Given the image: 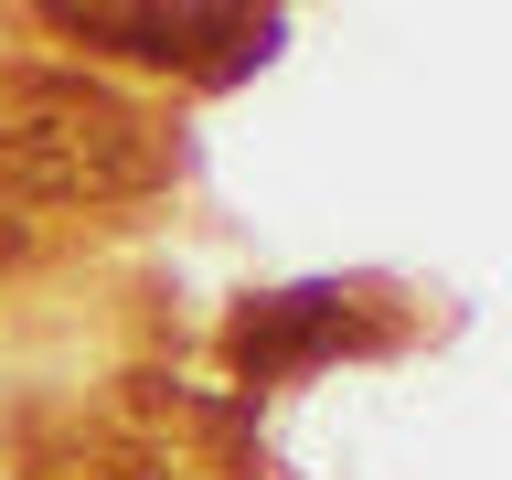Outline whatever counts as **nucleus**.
<instances>
[{
	"label": "nucleus",
	"mask_w": 512,
	"mask_h": 480,
	"mask_svg": "<svg viewBox=\"0 0 512 480\" xmlns=\"http://www.w3.org/2000/svg\"><path fill=\"white\" fill-rule=\"evenodd\" d=\"M171 182V128L75 64H0V214H107Z\"/></svg>",
	"instance_id": "nucleus-1"
},
{
	"label": "nucleus",
	"mask_w": 512,
	"mask_h": 480,
	"mask_svg": "<svg viewBox=\"0 0 512 480\" xmlns=\"http://www.w3.org/2000/svg\"><path fill=\"white\" fill-rule=\"evenodd\" d=\"M43 22L75 32V43H107V54H139V64H182V75H246L278 43L267 11H203V0H171V11L160 0H54Z\"/></svg>",
	"instance_id": "nucleus-2"
},
{
	"label": "nucleus",
	"mask_w": 512,
	"mask_h": 480,
	"mask_svg": "<svg viewBox=\"0 0 512 480\" xmlns=\"http://www.w3.org/2000/svg\"><path fill=\"white\" fill-rule=\"evenodd\" d=\"M331 342H352L342 288H278V299H246L235 331H224V352H235V374H246V384L299 374V363H320Z\"/></svg>",
	"instance_id": "nucleus-3"
},
{
	"label": "nucleus",
	"mask_w": 512,
	"mask_h": 480,
	"mask_svg": "<svg viewBox=\"0 0 512 480\" xmlns=\"http://www.w3.org/2000/svg\"><path fill=\"white\" fill-rule=\"evenodd\" d=\"M22 256H32V224H22V214H0V278H11Z\"/></svg>",
	"instance_id": "nucleus-4"
},
{
	"label": "nucleus",
	"mask_w": 512,
	"mask_h": 480,
	"mask_svg": "<svg viewBox=\"0 0 512 480\" xmlns=\"http://www.w3.org/2000/svg\"><path fill=\"white\" fill-rule=\"evenodd\" d=\"M75 480H160V470H75Z\"/></svg>",
	"instance_id": "nucleus-5"
}]
</instances>
